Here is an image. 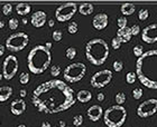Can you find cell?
I'll use <instances>...</instances> for the list:
<instances>
[{"mask_svg":"<svg viewBox=\"0 0 157 127\" xmlns=\"http://www.w3.org/2000/svg\"><path fill=\"white\" fill-rule=\"evenodd\" d=\"M32 103L40 113L57 114L67 111L75 104L74 91L59 79L43 83L34 89Z\"/></svg>","mask_w":157,"mask_h":127,"instance_id":"6da1fadb","label":"cell"},{"mask_svg":"<svg viewBox=\"0 0 157 127\" xmlns=\"http://www.w3.org/2000/svg\"><path fill=\"white\" fill-rule=\"evenodd\" d=\"M136 75L143 86L157 89V49L148 50L137 58Z\"/></svg>","mask_w":157,"mask_h":127,"instance_id":"7a4b0ae2","label":"cell"},{"mask_svg":"<svg viewBox=\"0 0 157 127\" xmlns=\"http://www.w3.org/2000/svg\"><path fill=\"white\" fill-rule=\"evenodd\" d=\"M52 62V54L44 45H37L32 48L27 56V66L30 72L40 75L48 68Z\"/></svg>","mask_w":157,"mask_h":127,"instance_id":"3957f363","label":"cell"},{"mask_svg":"<svg viewBox=\"0 0 157 127\" xmlns=\"http://www.w3.org/2000/svg\"><path fill=\"white\" fill-rule=\"evenodd\" d=\"M110 49L107 41L101 38L89 40L85 46V57L93 66H101L108 59Z\"/></svg>","mask_w":157,"mask_h":127,"instance_id":"277c9868","label":"cell"},{"mask_svg":"<svg viewBox=\"0 0 157 127\" xmlns=\"http://www.w3.org/2000/svg\"><path fill=\"white\" fill-rule=\"evenodd\" d=\"M127 118V111L124 106L113 105L103 113V122L108 127H121Z\"/></svg>","mask_w":157,"mask_h":127,"instance_id":"5b68a950","label":"cell"},{"mask_svg":"<svg viewBox=\"0 0 157 127\" xmlns=\"http://www.w3.org/2000/svg\"><path fill=\"white\" fill-rule=\"evenodd\" d=\"M86 72V66L82 62H73L71 65L66 66L64 72H63V77L67 83L74 84V83L80 82L85 76Z\"/></svg>","mask_w":157,"mask_h":127,"instance_id":"8992f818","label":"cell"},{"mask_svg":"<svg viewBox=\"0 0 157 127\" xmlns=\"http://www.w3.org/2000/svg\"><path fill=\"white\" fill-rule=\"evenodd\" d=\"M29 42V37L25 33H16L10 35L6 39V47L9 51L18 52L26 48Z\"/></svg>","mask_w":157,"mask_h":127,"instance_id":"52a82bcc","label":"cell"},{"mask_svg":"<svg viewBox=\"0 0 157 127\" xmlns=\"http://www.w3.org/2000/svg\"><path fill=\"white\" fill-rule=\"evenodd\" d=\"M78 11V5L75 2H66L57 7L55 11V18L59 23L69 21Z\"/></svg>","mask_w":157,"mask_h":127,"instance_id":"ba28073f","label":"cell"},{"mask_svg":"<svg viewBox=\"0 0 157 127\" xmlns=\"http://www.w3.org/2000/svg\"><path fill=\"white\" fill-rule=\"evenodd\" d=\"M19 68V64H18V59L13 55L7 56L2 64V76L3 78L7 80L13 79L16 76L17 72Z\"/></svg>","mask_w":157,"mask_h":127,"instance_id":"9c48e42d","label":"cell"},{"mask_svg":"<svg viewBox=\"0 0 157 127\" xmlns=\"http://www.w3.org/2000/svg\"><path fill=\"white\" fill-rule=\"evenodd\" d=\"M112 72L109 69L97 72L90 79V84L93 88H103L112 80Z\"/></svg>","mask_w":157,"mask_h":127,"instance_id":"30bf717a","label":"cell"},{"mask_svg":"<svg viewBox=\"0 0 157 127\" xmlns=\"http://www.w3.org/2000/svg\"><path fill=\"white\" fill-rule=\"evenodd\" d=\"M157 113V99L151 98L147 101H143L137 107V115L140 118L151 117Z\"/></svg>","mask_w":157,"mask_h":127,"instance_id":"8fae6325","label":"cell"},{"mask_svg":"<svg viewBox=\"0 0 157 127\" xmlns=\"http://www.w3.org/2000/svg\"><path fill=\"white\" fill-rule=\"evenodd\" d=\"M141 39L146 44H155L157 42V23H151L145 27L141 31Z\"/></svg>","mask_w":157,"mask_h":127,"instance_id":"7c38bea8","label":"cell"},{"mask_svg":"<svg viewBox=\"0 0 157 127\" xmlns=\"http://www.w3.org/2000/svg\"><path fill=\"white\" fill-rule=\"evenodd\" d=\"M108 21H109L108 15L105 12H100L93 17L92 25H93V28H94V29L103 30L105 28H107V26H108Z\"/></svg>","mask_w":157,"mask_h":127,"instance_id":"4fadbf2b","label":"cell"},{"mask_svg":"<svg viewBox=\"0 0 157 127\" xmlns=\"http://www.w3.org/2000/svg\"><path fill=\"white\" fill-rule=\"evenodd\" d=\"M103 109L100 105H92L91 107L88 108L86 111V115L90 121L92 122H98L99 119H101V117L103 116Z\"/></svg>","mask_w":157,"mask_h":127,"instance_id":"5bb4252c","label":"cell"},{"mask_svg":"<svg viewBox=\"0 0 157 127\" xmlns=\"http://www.w3.org/2000/svg\"><path fill=\"white\" fill-rule=\"evenodd\" d=\"M46 19H47L46 13L44 11H42V10H38V11H36V12H34L32 15L30 23L35 28H42L46 23Z\"/></svg>","mask_w":157,"mask_h":127,"instance_id":"9a60e30c","label":"cell"},{"mask_svg":"<svg viewBox=\"0 0 157 127\" xmlns=\"http://www.w3.org/2000/svg\"><path fill=\"white\" fill-rule=\"evenodd\" d=\"M26 111V103L24 101V99H15L11 101L10 104V111L16 116L23 115Z\"/></svg>","mask_w":157,"mask_h":127,"instance_id":"2e32d148","label":"cell"},{"mask_svg":"<svg viewBox=\"0 0 157 127\" xmlns=\"http://www.w3.org/2000/svg\"><path fill=\"white\" fill-rule=\"evenodd\" d=\"M131 29L129 27H126V28H122V29H118L117 31V38L120 40L121 44H124V42H129L131 40Z\"/></svg>","mask_w":157,"mask_h":127,"instance_id":"e0dca14e","label":"cell"},{"mask_svg":"<svg viewBox=\"0 0 157 127\" xmlns=\"http://www.w3.org/2000/svg\"><path fill=\"white\" fill-rule=\"evenodd\" d=\"M76 99H78L80 103H83V104H86L92 99V94L90 90H86V89H82V90L78 91L76 94Z\"/></svg>","mask_w":157,"mask_h":127,"instance_id":"ac0fdd59","label":"cell"},{"mask_svg":"<svg viewBox=\"0 0 157 127\" xmlns=\"http://www.w3.org/2000/svg\"><path fill=\"white\" fill-rule=\"evenodd\" d=\"M13 95V87L10 86H1L0 87V103L7 101Z\"/></svg>","mask_w":157,"mask_h":127,"instance_id":"d6986e66","label":"cell"},{"mask_svg":"<svg viewBox=\"0 0 157 127\" xmlns=\"http://www.w3.org/2000/svg\"><path fill=\"white\" fill-rule=\"evenodd\" d=\"M136 10V6L134 3H122L120 7V11L124 15V17L126 16H131Z\"/></svg>","mask_w":157,"mask_h":127,"instance_id":"ffe728a7","label":"cell"},{"mask_svg":"<svg viewBox=\"0 0 157 127\" xmlns=\"http://www.w3.org/2000/svg\"><path fill=\"white\" fill-rule=\"evenodd\" d=\"M78 9V12L81 13V15H83V16H89V15H91V13L93 12L94 7H93L92 3H81Z\"/></svg>","mask_w":157,"mask_h":127,"instance_id":"44dd1931","label":"cell"},{"mask_svg":"<svg viewBox=\"0 0 157 127\" xmlns=\"http://www.w3.org/2000/svg\"><path fill=\"white\" fill-rule=\"evenodd\" d=\"M30 10H32V7L28 3H18L16 6V11L20 16H26V15H28L30 12Z\"/></svg>","mask_w":157,"mask_h":127,"instance_id":"7402d4cb","label":"cell"},{"mask_svg":"<svg viewBox=\"0 0 157 127\" xmlns=\"http://www.w3.org/2000/svg\"><path fill=\"white\" fill-rule=\"evenodd\" d=\"M137 80V75H136V72H129L126 74V82L127 84H135V82Z\"/></svg>","mask_w":157,"mask_h":127,"instance_id":"603a6c76","label":"cell"},{"mask_svg":"<svg viewBox=\"0 0 157 127\" xmlns=\"http://www.w3.org/2000/svg\"><path fill=\"white\" fill-rule=\"evenodd\" d=\"M65 56H66V58L70 59V60L74 59L76 57V49L74 48V47H69V48L66 49Z\"/></svg>","mask_w":157,"mask_h":127,"instance_id":"cb8c5ba5","label":"cell"},{"mask_svg":"<svg viewBox=\"0 0 157 127\" xmlns=\"http://www.w3.org/2000/svg\"><path fill=\"white\" fill-rule=\"evenodd\" d=\"M115 99H116V103H117V105H120V106H122V104L126 101V94H124V93H122V91H119V93H117V95H116Z\"/></svg>","mask_w":157,"mask_h":127,"instance_id":"d4e9b609","label":"cell"},{"mask_svg":"<svg viewBox=\"0 0 157 127\" xmlns=\"http://www.w3.org/2000/svg\"><path fill=\"white\" fill-rule=\"evenodd\" d=\"M78 23H75V21H71V23H69V26H67V31H69V34L74 35V34L78 33Z\"/></svg>","mask_w":157,"mask_h":127,"instance_id":"484cf974","label":"cell"},{"mask_svg":"<svg viewBox=\"0 0 157 127\" xmlns=\"http://www.w3.org/2000/svg\"><path fill=\"white\" fill-rule=\"evenodd\" d=\"M148 17H149V11L147 9H140L138 11V19L140 20V21L147 20Z\"/></svg>","mask_w":157,"mask_h":127,"instance_id":"4316f807","label":"cell"},{"mask_svg":"<svg viewBox=\"0 0 157 127\" xmlns=\"http://www.w3.org/2000/svg\"><path fill=\"white\" fill-rule=\"evenodd\" d=\"M134 55L137 57V58H139V57H141V56L144 55V47L141 45H137L134 47Z\"/></svg>","mask_w":157,"mask_h":127,"instance_id":"83f0119b","label":"cell"},{"mask_svg":"<svg viewBox=\"0 0 157 127\" xmlns=\"http://www.w3.org/2000/svg\"><path fill=\"white\" fill-rule=\"evenodd\" d=\"M29 75L27 72H21L19 75V83L21 85H27L29 83Z\"/></svg>","mask_w":157,"mask_h":127,"instance_id":"f1b7e54d","label":"cell"},{"mask_svg":"<svg viewBox=\"0 0 157 127\" xmlns=\"http://www.w3.org/2000/svg\"><path fill=\"white\" fill-rule=\"evenodd\" d=\"M117 25L119 29H122V28H126L127 27V18L126 17H119L117 20Z\"/></svg>","mask_w":157,"mask_h":127,"instance_id":"f546056e","label":"cell"},{"mask_svg":"<svg viewBox=\"0 0 157 127\" xmlns=\"http://www.w3.org/2000/svg\"><path fill=\"white\" fill-rule=\"evenodd\" d=\"M52 37H53V39H54V41L56 42H59L62 40L63 38V33L61 31V30H54L52 34Z\"/></svg>","mask_w":157,"mask_h":127,"instance_id":"4dcf8cb0","label":"cell"},{"mask_svg":"<svg viewBox=\"0 0 157 127\" xmlns=\"http://www.w3.org/2000/svg\"><path fill=\"white\" fill-rule=\"evenodd\" d=\"M83 124V116L82 115H75L74 117H73V125L75 127L81 126Z\"/></svg>","mask_w":157,"mask_h":127,"instance_id":"1f68e13d","label":"cell"},{"mask_svg":"<svg viewBox=\"0 0 157 127\" xmlns=\"http://www.w3.org/2000/svg\"><path fill=\"white\" fill-rule=\"evenodd\" d=\"M8 25H9V28L11 30H16L17 28H18V26H19V21H18V19H16V18H11V19L9 20Z\"/></svg>","mask_w":157,"mask_h":127,"instance_id":"d6a6232c","label":"cell"},{"mask_svg":"<svg viewBox=\"0 0 157 127\" xmlns=\"http://www.w3.org/2000/svg\"><path fill=\"white\" fill-rule=\"evenodd\" d=\"M61 74V67L59 65H54L51 67V75L53 77H57Z\"/></svg>","mask_w":157,"mask_h":127,"instance_id":"836d02e7","label":"cell"},{"mask_svg":"<svg viewBox=\"0 0 157 127\" xmlns=\"http://www.w3.org/2000/svg\"><path fill=\"white\" fill-rule=\"evenodd\" d=\"M113 69H115V72H120L122 69H124V62H121V60H116L115 62H113Z\"/></svg>","mask_w":157,"mask_h":127,"instance_id":"e575fe53","label":"cell"},{"mask_svg":"<svg viewBox=\"0 0 157 127\" xmlns=\"http://www.w3.org/2000/svg\"><path fill=\"white\" fill-rule=\"evenodd\" d=\"M132 97L135 99H140L143 97V89L141 88H135L134 90H132Z\"/></svg>","mask_w":157,"mask_h":127,"instance_id":"d590c367","label":"cell"},{"mask_svg":"<svg viewBox=\"0 0 157 127\" xmlns=\"http://www.w3.org/2000/svg\"><path fill=\"white\" fill-rule=\"evenodd\" d=\"M11 11H13V6H11L10 3H6V5H3L2 13L5 15V16H8V15H10V13H11Z\"/></svg>","mask_w":157,"mask_h":127,"instance_id":"8d00e7d4","label":"cell"},{"mask_svg":"<svg viewBox=\"0 0 157 127\" xmlns=\"http://www.w3.org/2000/svg\"><path fill=\"white\" fill-rule=\"evenodd\" d=\"M111 46H112V48L116 49V50H117V49H119V48H120V46H121L120 40L118 39L117 37H115V38L111 40Z\"/></svg>","mask_w":157,"mask_h":127,"instance_id":"74e56055","label":"cell"},{"mask_svg":"<svg viewBox=\"0 0 157 127\" xmlns=\"http://www.w3.org/2000/svg\"><path fill=\"white\" fill-rule=\"evenodd\" d=\"M131 29V35L132 36H137L138 34L140 33V27L138 26V25H134L132 27H130Z\"/></svg>","mask_w":157,"mask_h":127,"instance_id":"f35d334b","label":"cell"},{"mask_svg":"<svg viewBox=\"0 0 157 127\" xmlns=\"http://www.w3.org/2000/svg\"><path fill=\"white\" fill-rule=\"evenodd\" d=\"M97 99H98V101H105V94L103 93H99L98 96H97Z\"/></svg>","mask_w":157,"mask_h":127,"instance_id":"ab89813d","label":"cell"},{"mask_svg":"<svg viewBox=\"0 0 157 127\" xmlns=\"http://www.w3.org/2000/svg\"><path fill=\"white\" fill-rule=\"evenodd\" d=\"M5 49H6V47H5V46L0 45V57H1V56L5 54Z\"/></svg>","mask_w":157,"mask_h":127,"instance_id":"60d3db41","label":"cell"},{"mask_svg":"<svg viewBox=\"0 0 157 127\" xmlns=\"http://www.w3.org/2000/svg\"><path fill=\"white\" fill-rule=\"evenodd\" d=\"M40 127H52V125H51V123H48V122H43Z\"/></svg>","mask_w":157,"mask_h":127,"instance_id":"b9f144b4","label":"cell"},{"mask_svg":"<svg viewBox=\"0 0 157 127\" xmlns=\"http://www.w3.org/2000/svg\"><path fill=\"white\" fill-rule=\"evenodd\" d=\"M20 96H21V97H25V96H26L27 95V91L25 90V89H21V90H20Z\"/></svg>","mask_w":157,"mask_h":127,"instance_id":"7bdbcfd3","label":"cell"},{"mask_svg":"<svg viewBox=\"0 0 157 127\" xmlns=\"http://www.w3.org/2000/svg\"><path fill=\"white\" fill-rule=\"evenodd\" d=\"M54 23H55L54 19H49V20H48V26H49V27H54Z\"/></svg>","mask_w":157,"mask_h":127,"instance_id":"ee69618b","label":"cell"},{"mask_svg":"<svg viewBox=\"0 0 157 127\" xmlns=\"http://www.w3.org/2000/svg\"><path fill=\"white\" fill-rule=\"evenodd\" d=\"M44 46H45L47 49H49V50H51V48H52V42H46Z\"/></svg>","mask_w":157,"mask_h":127,"instance_id":"f6af8a7d","label":"cell"},{"mask_svg":"<svg viewBox=\"0 0 157 127\" xmlns=\"http://www.w3.org/2000/svg\"><path fill=\"white\" fill-rule=\"evenodd\" d=\"M65 122H63V121H61V122H59V126H61V127H65Z\"/></svg>","mask_w":157,"mask_h":127,"instance_id":"bcb514c9","label":"cell"},{"mask_svg":"<svg viewBox=\"0 0 157 127\" xmlns=\"http://www.w3.org/2000/svg\"><path fill=\"white\" fill-rule=\"evenodd\" d=\"M5 27V23L3 21H0V28H3Z\"/></svg>","mask_w":157,"mask_h":127,"instance_id":"7dc6e473","label":"cell"},{"mask_svg":"<svg viewBox=\"0 0 157 127\" xmlns=\"http://www.w3.org/2000/svg\"><path fill=\"white\" fill-rule=\"evenodd\" d=\"M21 21H23L24 25H27V19H26V18H24V19L21 20Z\"/></svg>","mask_w":157,"mask_h":127,"instance_id":"c3c4849f","label":"cell"},{"mask_svg":"<svg viewBox=\"0 0 157 127\" xmlns=\"http://www.w3.org/2000/svg\"><path fill=\"white\" fill-rule=\"evenodd\" d=\"M18 127H27L26 125H24V124H20V125H18Z\"/></svg>","mask_w":157,"mask_h":127,"instance_id":"681fc988","label":"cell"},{"mask_svg":"<svg viewBox=\"0 0 157 127\" xmlns=\"http://www.w3.org/2000/svg\"><path fill=\"white\" fill-rule=\"evenodd\" d=\"M3 78V76H2V74H0V80H1V79Z\"/></svg>","mask_w":157,"mask_h":127,"instance_id":"f907efd6","label":"cell"},{"mask_svg":"<svg viewBox=\"0 0 157 127\" xmlns=\"http://www.w3.org/2000/svg\"><path fill=\"white\" fill-rule=\"evenodd\" d=\"M0 123H1V121H0Z\"/></svg>","mask_w":157,"mask_h":127,"instance_id":"816d5d0a","label":"cell"}]
</instances>
